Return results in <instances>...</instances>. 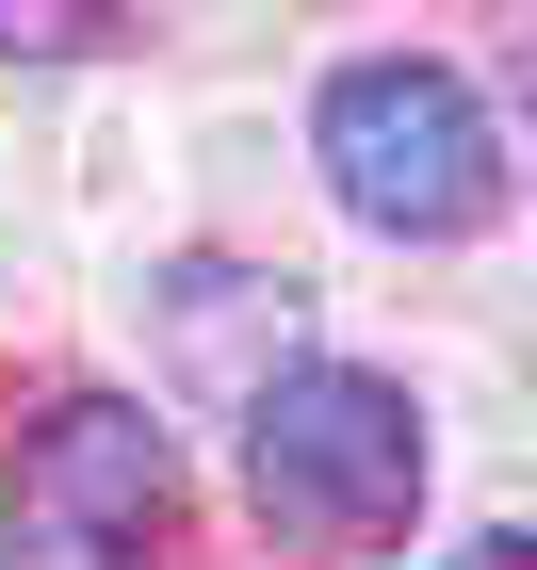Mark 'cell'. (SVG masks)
<instances>
[{
    "label": "cell",
    "instance_id": "obj_1",
    "mask_svg": "<svg viewBox=\"0 0 537 570\" xmlns=\"http://www.w3.org/2000/svg\"><path fill=\"white\" fill-rule=\"evenodd\" d=\"M310 147H326V179H342V213L391 228V245H456V228L505 213V131H489V98L456 82V66H424V49L342 66V82L310 98Z\"/></svg>",
    "mask_w": 537,
    "mask_h": 570
},
{
    "label": "cell",
    "instance_id": "obj_2",
    "mask_svg": "<svg viewBox=\"0 0 537 570\" xmlns=\"http://www.w3.org/2000/svg\"><path fill=\"white\" fill-rule=\"evenodd\" d=\"M245 489L310 554L407 538V505H424V407L391 375H358V358H294V375L245 392Z\"/></svg>",
    "mask_w": 537,
    "mask_h": 570
},
{
    "label": "cell",
    "instance_id": "obj_3",
    "mask_svg": "<svg viewBox=\"0 0 537 570\" xmlns=\"http://www.w3.org/2000/svg\"><path fill=\"white\" fill-rule=\"evenodd\" d=\"M179 505V456L131 392H66L17 440V570H147Z\"/></svg>",
    "mask_w": 537,
    "mask_h": 570
},
{
    "label": "cell",
    "instance_id": "obj_4",
    "mask_svg": "<svg viewBox=\"0 0 537 570\" xmlns=\"http://www.w3.org/2000/svg\"><path fill=\"white\" fill-rule=\"evenodd\" d=\"M66 33H98V17H0V49H66Z\"/></svg>",
    "mask_w": 537,
    "mask_h": 570
},
{
    "label": "cell",
    "instance_id": "obj_5",
    "mask_svg": "<svg viewBox=\"0 0 537 570\" xmlns=\"http://www.w3.org/2000/svg\"><path fill=\"white\" fill-rule=\"evenodd\" d=\"M440 570H537V554H521V538H473V554H440Z\"/></svg>",
    "mask_w": 537,
    "mask_h": 570
}]
</instances>
